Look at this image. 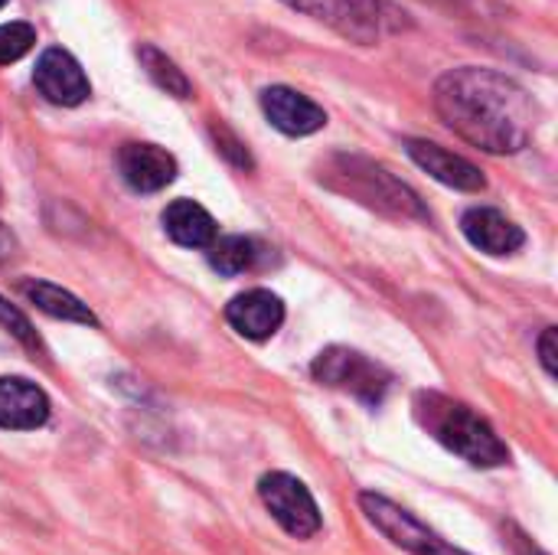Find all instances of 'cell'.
I'll use <instances>...</instances> for the list:
<instances>
[{
  "mask_svg": "<svg viewBox=\"0 0 558 555\" xmlns=\"http://www.w3.org/2000/svg\"><path fill=\"white\" fill-rule=\"evenodd\" d=\"M438 118L468 144L487 154H517L536 131V101L530 92L484 65H461L435 82Z\"/></svg>",
  "mask_w": 558,
  "mask_h": 555,
  "instance_id": "obj_1",
  "label": "cell"
},
{
  "mask_svg": "<svg viewBox=\"0 0 558 555\" xmlns=\"http://www.w3.org/2000/svg\"><path fill=\"white\" fill-rule=\"evenodd\" d=\"M412 409L418 425L451 455L464 458L471 468H500L510 461V448L500 442L490 422L464 402L445 393H418Z\"/></svg>",
  "mask_w": 558,
  "mask_h": 555,
  "instance_id": "obj_2",
  "label": "cell"
},
{
  "mask_svg": "<svg viewBox=\"0 0 558 555\" xmlns=\"http://www.w3.org/2000/svg\"><path fill=\"white\" fill-rule=\"evenodd\" d=\"M320 180L330 190H337L369 209H379L386 216H396V219H425L428 216L422 200L402 180H396L386 167H379L366 157L337 154L324 164Z\"/></svg>",
  "mask_w": 558,
  "mask_h": 555,
  "instance_id": "obj_3",
  "label": "cell"
},
{
  "mask_svg": "<svg viewBox=\"0 0 558 555\" xmlns=\"http://www.w3.org/2000/svg\"><path fill=\"white\" fill-rule=\"evenodd\" d=\"M311 373H314L317 383H324L330 389H340V393H350L366 406H379L386 399L389 386H392V373L386 366H379L376 360H369L366 353L350 350V347L324 350L314 360Z\"/></svg>",
  "mask_w": 558,
  "mask_h": 555,
  "instance_id": "obj_4",
  "label": "cell"
},
{
  "mask_svg": "<svg viewBox=\"0 0 558 555\" xmlns=\"http://www.w3.org/2000/svg\"><path fill=\"white\" fill-rule=\"evenodd\" d=\"M258 497L265 504V510L278 520V527L284 533H291L294 540H311L320 533V507L311 497V491L284 471H271L258 481Z\"/></svg>",
  "mask_w": 558,
  "mask_h": 555,
  "instance_id": "obj_5",
  "label": "cell"
},
{
  "mask_svg": "<svg viewBox=\"0 0 558 555\" xmlns=\"http://www.w3.org/2000/svg\"><path fill=\"white\" fill-rule=\"evenodd\" d=\"M360 507L366 514V520L399 550L412 555H468L454 550L451 543H445L435 530H428L422 520H415L409 510H402L399 504H392L383 494H360Z\"/></svg>",
  "mask_w": 558,
  "mask_h": 555,
  "instance_id": "obj_6",
  "label": "cell"
},
{
  "mask_svg": "<svg viewBox=\"0 0 558 555\" xmlns=\"http://www.w3.org/2000/svg\"><path fill=\"white\" fill-rule=\"evenodd\" d=\"M281 3L327 23L330 29H337L340 36L360 46H369L379 39L383 0H281Z\"/></svg>",
  "mask_w": 558,
  "mask_h": 555,
  "instance_id": "obj_7",
  "label": "cell"
},
{
  "mask_svg": "<svg viewBox=\"0 0 558 555\" xmlns=\"http://www.w3.org/2000/svg\"><path fill=\"white\" fill-rule=\"evenodd\" d=\"M33 82L39 88V95L52 105H62V108H75L88 98L92 85L82 72V65L59 46H49L39 59H36V69H33Z\"/></svg>",
  "mask_w": 558,
  "mask_h": 555,
  "instance_id": "obj_8",
  "label": "cell"
},
{
  "mask_svg": "<svg viewBox=\"0 0 558 555\" xmlns=\"http://www.w3.org/2000/svg\"><path fill=\"white\" fill-rule=\"evenodd\" d=\"M262 111L281 134H291V137H307L327 124L324 108L317 101H311L307 95H301L298 88H288V85L265 88L262 92Z\"/></svg>",
  "mask_w": 558,
  "mask_h": 555,
  "instance_id": "obj_9",
  "label": "cell"
},
{
  "mask_svg": "<svg viewBox=\"0 0 558 555\" xmlns=\"http://www.w3.org/2000/svg\"><path fill=\"white\" fill-rule=\"evenodd\" d=\"M405 150L409 157L428 173L435 177L438 183L445 186H454V190H464V193H481L487 186V177L481 173L477 164H471L468 157L454 154V150H445L441 144H432V141H405Z\"/></svg>",
  "mask_w": 558,
  "mask_h": 555,
  "instance_id": "obj_10",
  "label": "cell"
},
{
  "mask_svg": "<svg viewBox=\"0 0 558 555\" xmlns=\"http://www.w3.org/2000/svg\"><path fill=\"white\" fill-rule=\"evenodd\" d=\"M121 180L137 193H157L177 180V160L157 144H124L118 150Z\"/></svg>",
  "mask_w": 558,
  "mask_h": 555,
  "instance_id": "obj_11",
  "label": "cell"
},
{
  "mask_svg": "<svg viewBox=\"0 0 558 555\" xmlns=\"http://www.w3.org/2000/svg\"><path fill=\"white\" fill-rule=\"evenodd\" d=\"M226 321L232 324L235 334H242L245 340H268L278 334V327L284 324V304L278 294L265 291V288H252L245 294H235L226 307Z\"/></svg>",
  "mask_w": 558,
  "mask_h": 555,
  "instance_id": "obj_12",
  "label": "cell"
},
{
  "mask_svg": "<svg viewBox=\"0 0 558 555\" xmlns=\"http://www.w3.org/2000/svg\"><path fill=\"white\" fill-rule=\"evenodd\" d=\"M49 422L46 393L23 376H0V429L33 432Z\"/></svg>",
  "mask_w": 558,
  "mask_h": 555,
  "instance_id": "obj_13",
  "label": "cell"
},
{
  "mask_svg": "<svg viewBox=\"0 0 558 555\" xmlns=\"http://www.w3.org/2000/svg\"><path fill=\"white\" fill-rule=\"evenodd\" d=\"M461 229H464L468 242L487 255H513L526 242L523 229L513 219H507L500 209H490V206L468 209L461 219Z\"/></svg>",
  "mask_w": 558,
  "mask_h": 555,
  "instance_id": "obj_14",
  "label": "cell"
},
{
  "mask_svg": "<svg viewBox=\"0 0 558 555\" xmlns=\"http://www.w3.org/2000/svg\"><path fill=\"white\" fill-rule=\"evenodd\" d=\"M163 232L183 249H209L216 242V219L193 200H173L163 209Z\"/></svg>",
  "mask_w": 558,
  "mask_h": 555,
  "instance_id": "obj_15",
  "label": "cell"
},
{
  "mask_svg": "<svg viewBox=\"0 0 558 555\" xmlns=\"http://www.w3.org/2000/svg\"><path fill=\"white\" fill-rule=\"evenodd\" d=\"M23 294L29 298V304H36L43 314L56 317V321H72V324H98L95 314L88 311V304H82L75 294L62 291L59 285H49V281H23L20 285Z\"/></svg>",
  "mask_w": 558,
  "mask_h": 555,
  "instance_id": "obj_16",
  "label": "cell"
},
{
  "mask_svg": "<svg viewBox=\"0 0 558 555\" xmlns=\"http://www.w3.org/2000/svg\"><path fill=\"white\" fill-rule=\"evenodd\" d=\"M137 59H141L144 72L150 75V82H154L157 88H163L167 95H173V98H190V95H193V82H190V79L183 75V69H180L167 52H160L157 46H150V43L137 46Z\"/></svg>",
  "mask_w": 558,
  "mask_h": 555,
  "instance_id": "obj_17",
  "label": "cell"
},
{
  "mask_svg": "<svg viewBox=\"0 0 558 555\" xmlns=\"http://www.w3.org/2000/svg\"><path fill=\"white\" fill-rule=\"evenodd\" d=\"M255 258H258V249L245 236H226L209 245V265L219 275H242L255 265Z\"/></svg>",
  "mask_w": 558,
  "mask_h": 555,
  "instance_id": "obj_18",
  "label": "cell"
},
{
  "mask_svg": "<svg viewBox=\"0 0 558 555\" xmlns=\"http://www.w3.org/2000/svg\"><path fill=\"white\" fill-rule=\"evenodd\" d=\"M36 43V29L29 23H3L0 26V65L23 59Z\"/></svg>",
  "mask_w": 558,
  "mask_h": 555,
  "instance_id": "obj_19",
  "label": "cell"
},
{
  "mask_svg": "<svg viewBox=\"0 0 558 555\" xmlns=\"http://www.w3.org/2000/svg\"><path fill=\"white\" fill-rule=\"evenodd\" d=\"M0 324H3V327H7V330H10L23 347H26V350H33V353H36V350H43V343H39V337H36V330H33V324L26 321V314H23V311H16V307H13L10 301H3V298H0Z\"/></svg>",
  "mask_w": 558,
  "mask_h": 555,
  "instance_id": "obj_20",
  "label": "cell"
},
{
  "mask_svg": "<svg viewBox=\"0 0 558 555\" xmlns=\"http://www.w3.org/2000/svg\"><path fill=\"white\" fill-rule=\"evenodd\" d=\"M539 360H543L546 373L556 379L558 376V330L556 327H549V330L539 337Z\"/></svg>",
  "mask_w": 558,
  "mask_h": 555,
  "instance_id": "obj_21",
  "label": "cell"
},
{
  "mask_svg": "<svg viewBox=\"0 0 558 555\" xmlns=\"http://www.w3.org/2000/svg\"><path fill=\"white\" fill-rule=\"evenodd\" d=\"M219 147H222V154H229L239 167H252V157H248V150H239L242 144L232 137V134H226V131H219Z\"/></svg>",
  "mask_w": 558,
  "mask_h": 555,
  "instance_id": "obj_22",
  "label": "cell"
},
{
  "mask_svg": "<svg viewBox=\"0 0 558 555\" xmlns=\"http://www.w3.org/2000/svg\"><path fill=\"white\" fill-rule=\"evenodd\" d=\"M13 249H16V239H13V232L0 222V262H3V258H10V255H13Z\"/></svg>",
  "mask_w": 558,
  "mask_h": 555,
  "instance_id": "obj_23",
  "label": "cell"
},
{
  "mask_svg": "<svg viewBox=\"0 0 558 555\" xmlns=\"http://www.w3.org/2000/svg\"><path fill=\"white\" fill-rule=\"evenodd\" d=\"M3 3H7V0H0V10H3Z\"/></svg>",
  "mask_w": 558,
  "mask_h": 555,
  "instance_id": "obj_24",
  "label": "cell"
}]
</instances>
